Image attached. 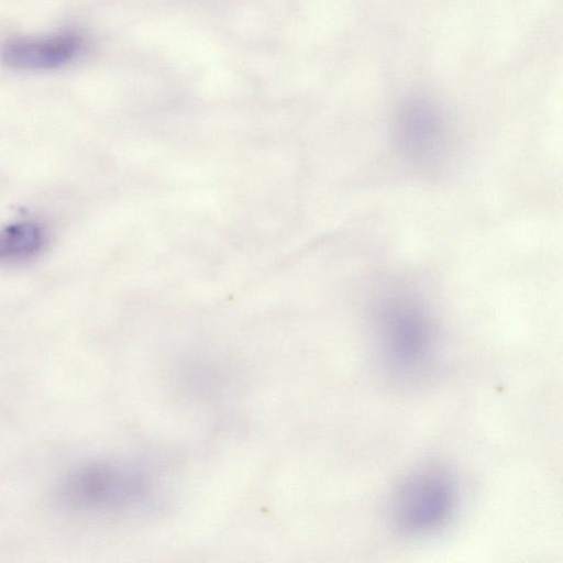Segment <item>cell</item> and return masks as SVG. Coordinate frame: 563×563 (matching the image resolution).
<instances>
[{
  "label": "cell",
  "instance_id": "obj_1",
  "mask_svg": "<svg viewBox=\"0 0 563 563\" xmlns=\"http://www.w3.org/2000/svg\"><path fill=\"white\" fill-rule=\"evenodd\" d=\"M376 336L378 358L398 378L418 376L432 360L434 333L430 317L411 298L397 297L383 305Z\"/></svg>",
  "mask_w": 563,
  "mask_h": 563
},
{
  "label": "cell",
  "instance_id": "obj_2",
  "mask_svg": "<svg viewBox=\"0 0 563 563\" xmlns=\"http://www.w3.org/2000/svg\"><path fill=\"white\" fill-rule=\"evenodd\" d=\"M390 501L397 530L407 536H424L438 531L452 518L457 488L445 470L423 467L405 477Z\"/></svg>",
  "mask_w": 563,
  "mask_h": 563
},
{
  "label": "cell",
  "instance_id": "obj_3",
  "mask_svg": "<svg viewBox=\"0 0 563 563\" xmlns=\"http://www.w3.org/2000/svg\"><path fill=\"white\" fill-rule=\"evenodd\" d=\"M82 38L74 32L47 37H11L0 44V62L21 70H48L70 63L80 53Z\"/></svg>",
  "mask_w": 563,
  "mask_h": 563
},
{
  "label": "cell",
  "instance_id": "obj_4",
  "mask_svg": "<svg viewBox=\"0 0 563 563\" xmlns=\"http://www.w3.org/2000/svg\"><path fill=\"white\" fill-rule=\"evenodd\" d=\"M141 485L130 474L108 466H92L70 478L65 487V497L78 506L117 503L137 494Z\"/></svg>",
  "mask_w": 563,
  "mask_h": 563
},
{
  "label": "cell",
  "instance_id": "obj_5",
  "mask_svg": "<svg viewBox=\"0 0 563 563\" xmlns=\"http://www.w3.org/2000/svg\"><path fill=\"white\" fill-rule=\"evenodd\" d=\"M397 142L402 152L416 162H428L443 146V131L433 111L416 104L406 109L397 124Z\"/></svg>",
  "mask_w": 563,
  "mask_h": 563
},
{
  "label": "cell",
  "instance_id": "obj_6",
  "mask_svg": "<svg viewBox=\"0 0 563 563\" xmlns=\"http://www.w3.org/2000/svg\"><path fill=\"white\" fill-rule=\"evenodd\" d=\"M41 229L31 222L8 225L0 230V260L26 256L42 245Z\"/></svg>",
  "mask_w": 563,
  "mask_h": 563
}]
</instances>
